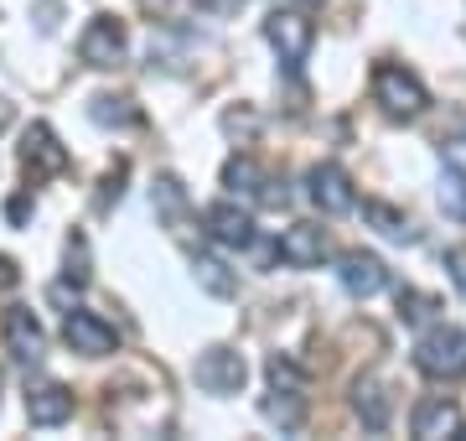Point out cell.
I'll return each instance as SVG.
<instances>
[{
  "label": "cell",
  "mask_w": 466,
  "mask_h": 441,
  "mask_svg": "<svg viewBox=\"0 0 466 441\" xmlns=\"http://www.w3.org/2000/svg\"><path fill=\"white\" fill-rule=\"evenodd\" d=\"M415 369L425 379H461L466 374V333L451 323H435L415 343Z\"/></svg>",
  "instance_id": "cell-1"
},
{
  "label": "cell",
  "mask_w": 466,
  "mask_h": 441,
  "mask_svg": "<svg viewBox=\"0 0 466 441\" xmlns=\"http://www.w3.org/2000/svg\"><path fill=\"white\" fill-rule=\"evenodd\" d=\"M373 104L389 119H415V115H425L431 94H425V84L404 63H379L373 68Z\"/></svg>",
  "instance_id": "cell-2"
},
{
  "label": "cell",
  "mask_w": 466,
  "mask_h": 441,
  "mask_svg": "<svg viewBox=\"0 0 466 441\" xmlns=\"http://www.w3.org/2000/svg\"><path fill=\"white\" fill-rule=\"evenodd\" d=\"M265 42L280 52V63L290 73L311 57V42H317V26L300 16V11H269L265 16Z\"/></svg>",
  "instance_id": "cell-3"
},
{
  "label": "cell",
  "mask_w": 466,
  "mask_h": 441,
  "mask_svg": "<svg viewBox=\"0 0 466 441\" xmlns=\"http://www.w3.org/2000/svg\"><path fill=\"white\" fill-rule=\"evenodd\" d=\"M306 198H311L327 219H342V213L358 208V187H352V177L337 167V161H317V167L306 171Z\"/></svg>",
  "instance_id": "cell-4"
},
{
  "label": "cell",
  "mask_w": 466,
  "mask_h": 441,
  "mask_svg": "<svg viewBox=\"0 0 466 441\" xmlns=\"http://www.w3.org/2000/svg\"><path fill=\"white\" fill-rule=\"evenodd\" d=\"M125 52H130V32H125L119 16H94L84 26V36H78V57L88 68H119Z\"/></svg>",
  "instance_id": "cell-5"
},
{
  "label": "cell",
  "mask_w": 466,
  "mask_h": 441,
  "mask_svg": "<svg viewBox=\"0 0 466 441\" xmlns=\"http://www.w3.org/2000/svg\"><path fill=\"white\" fill-rule=\"evenodd\" d=\"M63 338H67L73 354H84V358H104V354L119 348L115 323H104L99 312H88V306H73V312L63 317Z\"/></svg>",
  "instance_id": "cell-6"
},
{
  "label": "cell",
  "mask_w": 466,
  "mask_h": 441,
  "mask_svg": "<svg viewBox=\"0 0 466 441\" xmlns=\"http://www.w3.org/2000/svg\"><path fill=\"white\" fill-rule=\"evenodd\" d=\"M192 379H198L202 395H238L244 379H249V364H244V354H233V348H208L192 364Z\"/></svg>",
  "instance_id": "cell-7"
},
{
  "label": "cell",
  "mask_w": 466,
  "mask_h": 441,
  "mask_svg": "<svg viewBox=\"0 0 466 441\" xmlns=\"http://www.w3.org/2000/svg\"><path fill=\"white\" fill-rule=\"evenodd\" d=\"M0 338H5V354L16 358V364H42V354H47V333H42L32 306H5Z\"/></svg>",
  "instance_id": "cell-8"
},
{
  "label": "cell",
  "mask_w": 466,
  "mask_h": 441,
  "mask_svg": "<svg viewBox=\"0 0 466 441\" xmlns=\"http://www.w3.org/2000/svg\"><path fill=\"white\" fill-rule=\"evenodd\" d=\"M275 255H280V265H290V271H317L321 260L332 255V239H327L321 223H290L280 234V244H275Z\"/></svg>",
  "instance_id": "cell-9"
},
{
  "label": "cell",
  "mask_w": 466,
  "mask_h": 441,
  "mask_svg": "<svg viewBox=\"0 0 466 441\" xmlns=\"http://www.w3.org/2000/svg\"><path fill=\"white\" fill-rule=\"evenodd\" d=\"M21 167H26V177L32 182H42V177H57V171L67 167V151L57 146V136H52V125H26L21 130Z\"/></svg>",
  "instance_id": "cell-10"
},
{
  "label": "cell",
  "mask_w": 466,
  "mask_h": 441,
  "mask_svg": "<svg viewBox=\"0 0 466 441\" xmlns=\"http://www.w3.org/2000/svg\"><path fill=\"white\" fill-rule=\"evenodd\" d=\"M202 229L213 234V244H223V250H249L254 244V213L238 203H213L208 213H202Z\"/></svg>",
  "instance_id": "cell-11"
},
{
  "label": "cell",
  "mask_w": 466,
  "mask_h": 441,
  "mask_svg": "<svg viewBox=\"0 0 466 441\" xmlns=\"http://www.w3.org/2000/svg\"><path fill=\"white\" fill-rule=\"evenodd\" d=\"M337 281L352 291V296H379L389 286V265L379 255H368V250H348V255H337Z\"/></svg>",
  "instance_id": "cell-12"
},
{
  "label": "cell",
  "mask_w": 466,
  "mask_h": 441,
  "mask_svg": "<svg viewBox=\"0 0 466 441\" xmlns=\"http://www.w3.org/2000/svg\"><path fill=\"white\" fill-rule=\"evenodd\" d=\"M410 426H415L420 441L456 436V431H461V410H456V400H446V395H431V400H420V405H415Z\"/></svg>",
  "instance_id": "cell-13"
},
{
  "label": "cell",
  "mask_w": 466,
  "mask_h": 441,
  "mask_svg": "<svg viewBox=\"0 0 466 441\" xmlns=\"http://www.w3.org/2000/svg\"><path fill=\"white\" fill-rule=\"evenodd\" d=\"M67 415H73V390L67 385H32L26 390V421L32 426H63Z\"/></svg>",
  "instance_id": "cell-14"
},
{
  "label": "cell",
  "mask_w": 466,
  "mask_h": 441,
  "mask_svg": "<svg viewBox=\"0 0 466 441\" xmlns=\"http://www.w3.org/2000/svg\"><path fill=\"white\" fill-rule=\"evenodd\" d=\"M352 410H358V421H363L368 431H383V426H389V415H394L389 390H383L379 379H358V385H352Z\"/></svg>",
  "instance_id": "cell-15"
},
{
  "label": "cell",
  "mask_w": 466,
  "mask_h": 441,
  "mask_svg": "<svg viewBox=\"0 0 466 441\" xmlns=\"http://www.w3.org/2000/svg\"><path fill=\"white\" fill-rule=\"evenodd\" d=\"M192 275H198V286L208 291V296H218V302L238 296V275H233L218 255H192Z\"/></svg>",
  "instance_id": "cell-16"
},
{
  "label": "cell",
  "mask_w": 466,
  "mask_h": 441,
  "mask_svg": "<svg viewBox=\"0 0 466 441\" xmlns=\"http://www.w3.org/2000/svg\"><path fill=\"white\" fill-rule=\"evenodd\" d=\"M265 167H259V161H254V156H228V161H223V187H228V192H244V198H259V192H265Z\"/></svg>",
  "instance_id": "cell-17"
},
{
  "label": "cell",
  "mask_w": 466,
  "mask_h": 441,
  "mask_svg": "<svg viewBox=\"0 0 466 441\" xmlns=\"http://www.w3.org/2000/svg\"><path fill=\"white\" fill-rule=\"evenodd\" d=\"M265 421H275L280 431H300V426H306V395L300 390H269L265 395Z\"/></svg>",
  "instance_id": "cell-18"
},
{
  "label": "cell",
  "mask_w": 466,
  "mask_h": 441,
  "mask_svg": "<svg viewBox=\"0 0 466 441\" xmlns=\"http://www.w3.org/2000/svg\"><path fill=\"white\" fill-rule=\"evenodd\" d=\"M363 219L373 223L383 239H400V244H410V239L420 234L415 223H410V213H400V208H389V203H373V198L363 203Z\"/></svg>",
  "instance_id": "cell-19"
},
{
  "label": "cell",
  "mask_w": 466,
  "mask_h": 441,
  "mask_svg": "<svg viewBox=\"0 0 466 441\" xmlns=\"http://www.w3.org/2000/svg\"><path fill=\"white\" fill-rule=\"evenodd\" d=\"M150 208H156V219L182 223L192 203H187V187L177 182V177H156V187H150Z\"/></svg>",
  "instance_id": "cell-20"
},
{
  "label": "cell",
  "mask_w": 466,
  "mask_h": 441,
  "mask_svg": "<svg viewBox=\"0 0 466 441\" xmlns=\"http://www.w3.org/2000/svg\"><path fill=\"white\" fill-rule=\"evenodd\" d=\"M441 208L451 219H466V171L456 161H446V171H441Z\"/></svg>",
  "instance_id": "cell-21"
},
{
  "label": "cell",
  "mask_w": 466,
  "mask_h": 441,
  "mask_svg": "<svg viewBox=\"0 0 466 441\" xmlns=\"http://www.w3.org/2000/svg\"><path fill=\"white\" fill-rule=\"evenodd\" d=\"M88 115L99 119V125H135V119H140V109H135V104L125 99V94H99Z\"/></svg>",
  "instance_id": "cell-22"
},
{
  "label": "cell",
  "mask_w": 466,
  "mask_h": 441,
  "mask_svg": "<svg viewBox=\"0 0 466 441\" xmlns=\"http://www.w3.org/2000/svg\"><path fill=\"white\" fill-rule=\"evenodd\" d=\"M265 374H269V390H306V374L290 354H269Z\"/></svg>",
  "instance_id": "cell-23"
},
{
  "label": "cell",
  "mask_w": 466,
  "mask_h": 441,
  "mask_svg": "<svg viewBox=\"0 0 466 441\" xmlns=\"http://www.w3.org/2000/svg\"><path fill=\"white\" fill-rule=\"evenodd\" d=\"M67 281H73V291H84L88 286V275H94V271H88V239L84 234H73V239H67Z\"/></svg>",
  "instance_id": "cell-24"
},
{
  "label": "cell",
  "mask_w": 466,
  "mask_h": 441,
  "mask_svg": "<svg viewBox=\"0 0 466 441\" xmlns=\"http://www.w3.org/2000/svg\"><path fill=\"white\" fill-rule=\"evenodd\" d=\"M435 306H441V302H435V296H425V291H410V286L400 291V317H404V323H425Z\"/></svg>",
  "instance_id": "cell-25"
},
{
  "label": "cell",
  "mask_w": 466,
  "mask_h": 441,
  "mask_svg": "<svg viewBox=\"0 0 466 441\" xmlns=\"http://www.w3.org/2000/svg\"><path fill=\"white\" fill-rule=\"evenodd\" d=\"M125 171H130V167H125V161H115V171L99 182V213H104L109 203H119V192H125Z\"/></svg>",
  "instance_id": "cell-26"
},
{
  "label": "cell",
  "mask_w": 466,
  "mask_h": 441,
  "mask_svg": "<svg viewBox=\"0 0 466 441\" xmlns=\"http://www.w3.org/2000/svg\"><path fill=\"white\" fill-rule=\"evenodd\" d=\"M446 271H451V281H456V291H466V244L446 250Z\"/></svg>",
  "instance_id": "cell-27"
},
{
  "label": "cell",
  "mask_w": 466,
  "mask_h": 441,
  "mask_svg": "<svg viewBox=\"0 0 466 441\" xmlns=\"http://www.w3.org/2000/svg\"><path fill=\"white\" fill-rule=\"evenodd\" d=\"M192 5H198V11H208V16H233L244 0H192Z\"/></svg>",
  "instance_id": "cell-28"
},
{
  "label": "cell",
  "mask_w": 466,
  "mask_h": 441,
  "mask_svg": "<svg viewBox=\"0 0 466 441\" xmlns=\"http://www.w3.org/2000/svg\"><path fill=\"white\" fill-rule=\"evenodd\" d=\"M16 286H21L16 260H11V255H0V291H16Z\"/></svg>",
  "instance_id": "cell-29"
},
{
  "label": "cell",
  "mask_w": 466,
  "mask_h": 441,
  "mask_svg": "<svg viewBox=\"0 0 466 441\" xmlns=\"http://www.w3.org/2000/svg\"><path fill=\"white\" fill-rule=\"evenodd\" d=\"M5 219L26 223V219H32V198H11V203H5Z\"/></svg>",
  "instance_id": "cell-30"
},
{
  "label": "cell",
  "mask_w": 466,
  "mask_h": 441,
  "mask_svg": "<svg viewBox=\"0 0 466 441\" xmlns=\"http://www.w3.org/2000/svg\"><path fill=\"white\" fill-rule=\"evenodd\" d=\"M5 125H11V104L0 99V130H5Z\"/></svg>",
  "instance_id": "cell-31"
},
{
  "label": "cell",
  "mask_w": 466,
  "mask_h": 441,
  "mask_svg": "<svg viewBox=\"0 0 466 441\" xmlns=\"http://www.w3.org/2000/svg\"><path fill=\"white\" fill-rule=\"evenodd\" d=\"M296 5H321V0H296Z\"/></svg>",
  "instance_id": "cell-32"
},
{
  "label": "cell",
  "mask_w": 466,
  "mask_h": 441,
  "mask_svg": "<svg viewBox=\"0 0 466 441\" xmlns=\"http://www.w3.org/2000/svg\"><path fill=\"white\" fill-rule=\"evenodd\" d=\"M0 390H5V374H0Z\"/></svg>",
  "instance_id": "cell-33"
}]
</instances>
